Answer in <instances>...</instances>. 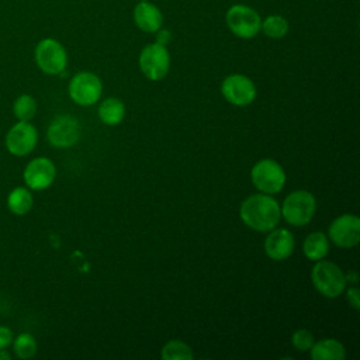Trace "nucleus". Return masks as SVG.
I'll return each mask as SVG.
<instances>
[{
    "mask_svg": "<svg viewBox=\"0 0 360 360\" xmlns=\"http://www.w3.org/2000/svg\"><path fill=\"white\" fill-rule=\"evenodd\" d=\"M312 360H343L346 352L343 345L336 339H322L314 342L309 349Z\"/></svg>",
    "mask_w": 360,
    "mask_h": 360,
    "instance_id": "dca6fc26",
    "label": "nucleus"
},
{
    "mask_svg": "<svg viewBox=\"0 0 360 360\" xmlns=\"http://www.w3.org/2000/svg\"><path fill=\"white\" fill-rule=\"evenodd\" d=\"M292 250L294 236L288 229H274L264 240V252L271 260H284L292 253Z\"/></svg>",
    "mask_w": 360,
    "mask_h": 360,
    "instance_id": "4468645a",
    "label": "nucleus"
},
{
    "mask_svg": "<svg viewBox=\"0 0 360 360\" xmlns=\"http://www.w3.org/2000/svg\"><path fill=\"white\" fill-rule=\"evenodd\" d=\"M280 210L281 215L288 224L302 226L307 225L315 215L316 201L309 191L297 190L285 197Z\"/></svg>",
    "mask_w": 360,
    "mask_h": 360,
    "instance_id": "20e7f679",
    "label": "nucleus"
},
{
    "mask_svg": "<svg viewBox=\"0 0 360 360\" xmlns=\"http://www.w3.org/2000/svg\"><path fill=\"white\" fill-rule=\"evenodd\" d=\"M328 236L330 240L343 249L353 248L360 240V219L352 214H343L332 221Z\"/></svg>",
    "mask_w": 360,
    "mask_h": 360,
    "instance_id": "9b49d317",
    "label": "nucleus"
},
{
    "mask_svg": "<svg viewBox=\"0 0 360 360\" xmlns=\"http://www.w3.org/2000/svg\"><path fill=\"white\" fill-rule=\"evenodd\" d=\"M34 204V197L27 187H15L7 195V207L15 215H25Z\"/></svg>",
    "mask_w": 360,
    "mask_h": 360,
    "instance_id": "a211bd4d",
    "label": "nucleus"
},
{
    "mask_svg": "<svg viewBox=\"0 0 360 360\" xmlns=\"http://www.w3.org/2000/svg\"><path fill=\"white\" fill-rule=\"evenodd\" d=\"M49 143L55 148H70L80 138L79 121L68 114L55 117L46 131Z\"/></svg>",
    "mask_w": 360,
    "mask_h": 360,
    "instance_id": "1a4fd4ad",
    "label": "nucleus"
},
{
    "mask_svg": "<svg viewBox=\"0 0 360 360\" xmlns=\"http://www.w3.org/2000/svg\"><path fill=\"white\" fill-rule=\"evenodd\" d=\"M13 350L14 354L21 359H31L37 353V340L31 333H20L15 339H13Z\"/></svg>",
    "mask_w": 360,
    "mask_h": 360,
    "instance_id": "4be33fe9",
    "label": "nucleus"
},
{
    "mask_svg": "<svg viewBox=\"0 0 360 360\" xmlns=\"http://www.w3.org/2000/svg\"><path fill=\"white\" fill-rule=\"evenodd\" d=\"M252 181L255 187L264 194H276L285 184L283 167L273 159H262L252 169Z\"/></svg>",
    "mask_w": 360,
    "mask_h": 360,
    "instance_id": "423d86ee",
    "label": "nucleus"
},
{
    "mask_svg": "<svg viewBox=\"0 0 360 360\" xmlns=\"http://www.w3.org/2000/svg\"><path fill=\"white\" fill-rule=\"evenodd\" d=\"M240 219L252 229L269 232L280 221L281 210L278 202L270 194H253L240 205Z\"/></svg>",
    "mask_w": 360,
    "mask_h": 360,
    "instance_id": "f257e3e1",
    "label": "nucleus"
},
{
    "mask_svg": "<svg viewBox=\"0 0 360 360\" xmlns=\"http://www.w3.org/2000/svg\"><path fill=\"white\" fill-rule=\"evenodd\" d=\"M38 142L37 128L30 121H18L6 135V148L14 156H25L34 150Z\"/></svg>",
    "mask_w": 360,
    "mask_h": 360,
    "instance_id": "9d476101",
    "label": "nucleus"
},
{
    "mask_svg": "<svg viewBox=\"0 0 360 360\" xmlns=\"http://www.w3.org/2000/svg\"><path fill=\"white\" fill-rule=\"evenodd\" d=\"M346 298H347L349 304H350L354 309H359V308H360V297H359V290H357L356 287L347 290Z\"/></svg>",
    "mask_w": 360,
    "mask_h": 360,
    "instance_id": "a878e982",
    "label": "nucleus"
},
{
    "mask_svg": "<svg viewBox=\"0 0 360 360\" xmlns=\"http://www.w3.org/2000/svg\"><path fill=\"white\" fill-rule=\"evenodd\" d=\"M125 115V105L118 98H107L98 107V117L107 125H117Z\"/></svg>",
    "mask_w": 360,
    "mask_h": 360,
    "instance_id": "6ab92c4d",
    "label": "nucleus"
},
{
    "mask_svg": "<svg viewBox=\"0 0 360 360\" xmlns=\"http://www.w3.org/2000/svg\"><path fill=\"white\" fill-rule=\"evenodd\" d=\"M315 339H314V335L307 330V329H298L292 333V338H291V343L292 346L300 350V352H307L311 349V346L314 345Z\"/></svg>",
    "mask_w": 360,
    "mask_h": 360,
    "instance_id": "b1692460",
    "label": "nucleus"
},
{
    "mask_svg": "<svg viewBox=\"0 0 360 360\" xmlns=\"http://www.w3.org/2000/svg\"><path fill=\"white\" fill-rule=\"evenodd\" d=\"M103 91L100 77L91 72H79L70 79L69 96L79 105H91L98 101Z\"/></svg>",
    "mask_w": 360,
    "mask_h": 360,
    "instance_id": "6e6552de",
    "label": "nucleus"
},
{
    "mask_svg": "<svg viewBox=\"0 0 360 360\" xmlns=\"http://www.w3.org/2000/svg\"><path fill=\"white\" fill-rule=\"evenodd\" d=\"M37 66L46 75H59L68 65V53L63 45L53 38L41 39L34 52Z\"/></svg>",
    "mask_w": 360,
    "mask_h": 360,
    "instance_id": "39448f33",
    "label": "nucleus"
},
{
    "mask_svg": "<svg viewBox=\"0 0 360 360\" xmlns=\"http://www.w3.org/2000/svg\"><path fill=\"white\" fill-rule=\"evenodd\" d=\"M134 22L141 31L153 34L162 28L163 14L156 4L142 0L134 8Z\"/></svg>",
    "mask_w": 360,
    "mask_h": 360,
    "instance_id": "2eb2a0df",
    "label": "nucleus"
},
{
    "mask_svg": "<svg viewBox=\"0 0 360 360\" xmlns=\"http://www.w3.org/2000/svg\"><path fill=\"white\" fill-rule=\"evenodd\" d=\"M24 181L30 190H45L48 188L55 177L56 169L51 159L48 158H35L24 169Z\"/></svg>",
    "mask_w": 360,
    "mask_h": 360,
    "instance_id": "ddd939ff",
    "label": "nucleus"
},
{
    "mask_svg": "<svg viewBox=\"0 0 360 360\" xmlns=\"http://www.w3.org/2000/svg\"><path fill=\"white\" fill-rule=\"evenodd\" d=\"M14 335L8 326L0 325V349H7L13 343Z\"/></svg>",
    "mask_w": 360,
    "mask_h": 360,
    "instance_id": "393cba45",
    "label": "nucleus"
},
{
    "mask_svg": "<svg viewBox=\"0 0 360 360\" xmlns=\"http://www.w3.org/2000/svg\"><path fill=\"white\" fill-rule=\"evenodd\" d=\"M302 252L307 259L312 262H318L323 259L329 252V242L323 232H312L309 233L302 245Z\"/></svg>",
    "mask_w": 360,
    "mask_h": 360,
    "instance_id": "f3484780",
    "label": "nucleus"
},
{
    "mask_svg": "<svg viewBox=\"0 0 360 360\" xmlns=\"http://www.w3.org/2000/svg\"><path fill=\"white\" fill-rule=\"evenodd\" d=\"M165 360H190L194 357L191 347L181 340H170L162 347Z\"/></svg>",
    "mask_w": 360,
    "mask_h": 360,
    "instance_id": "5701e85b",
    "label": "nucleus"
},
{
    "mask_svg": "<svg viewBox=\"0 0 360 360\" xmlns=\"http://www.w3.org/2000/svg\"><path fill=\"white\" fill-rule=\"evenodd\" d=\"M11 354L6 349H0V360H10Z\"/></svg>",
    "mask_w": 360,
    "mask_h": 360,
    "instance_id": "cd10ccee",
    "label": "nucleus"
},
{
    "mask_svg": "<svg viewBox=\"0 0 360 360\" xmlns=\"http://www.w3.org/2000/svg\"><path fill=\"white\" fill-rule=\"evenodd\" d=\"M225 22L233 35L250 39L260 32L262 17L250 6L233 4L226 10Z\"/></svg>",
    "mask_w": 360,
    "mask_h": 360,
    "instance_id": "7ed1b4c3",
    "label": "nucleus"
},
{
    "mask_svg": "<svg viewBox=\"0 0 360 360\" xmlns=\"http://www.w3.org/2000/svg\"><path fill=\"white\" fill-rule=\"evenodd\" d=\"M222 96L233 105H248L256 97L255 83L245 75H229L221 84Z\"/></svg>",
    "mask_w": 360,
    "mask_h": 360,
    "instance_id": "f8f14e48",
    "label": "nucleus"
},
{
    "mask_svg": "<svg viewBox=\"0 0 360 360\" xmlns=\"http://www.w3.org/2000/svg\"><path fill=\"white\" fill-rule=\"evenodd\" d=\"M315 288L328 298H335L345 291L346 277L339 266L328 260H318L311 271Z\"/></svg>",
    "mask_w": 360,
    "mask_h": 360,
    "instance_id": "f03ea898",
    "label": "nucleus"
},
{
    "mask_svg": "<svg viewBox=\"0 0 360 360\" xmlns=\"http://www.w3.org/2000/svg\"><path fill=\"white\" fill-rule=\"evenodd\" d=\"M139 68L149 80H162L170 68V55L166 45L153 42L139 53Z\"/></svg>",
    "mask_w": 360,
    "mask_h": 360,
    "instance_id": "0eeeda50",
    "label": "nucleus"
},
{
    "mask_svg": "<svg viewBox=\"0 0 360 360\" xmlns=\"http://www.w3.org/2000/svg\"><path fill=\"white\" fill-rule=\"evenodd\" d=\"M169 41H170V32L166 31V30L159 28V30L156 31V42H158V44H162V45H166Z\"/></svg>",
    "mask_w": 360,
    "mask_h": 360,
    "instance_id": "bb28decb",
    "label": "nucleus"
},
{
    "mask_svg": "<svg viewBox=\"0 0 360 360\" xmlns=\"http://www.w3.org/2000/svg\"><path fill=\"white\" fill-rule=\"evenodd\" d=\"M13 112L18 121H31L37 114V101L30 94H21L13 104Z\"/></svg>",
    "mask_w": 360,
    "mask_h": 360,
    "instance_id": "412c9836",
    "label": "nucleus"
},
{
    "mask_svg": "<svg viewBox=\"0 0 360 360\" xmlns=\"http://www.w3.org/2000/svg\"><path fill=\"white\" fill-rule=\"evenodd\" d=\"M290 24L285 17L280 14H270L264 20H262V27L260 31L269 38L273 39H280L288 34Z\"/></svg>",
    "mask_w": 360,
    "mask_h": 360,
    "instance_id": "aec40b11",
    "label": "nucleus"
}]
</instances>
